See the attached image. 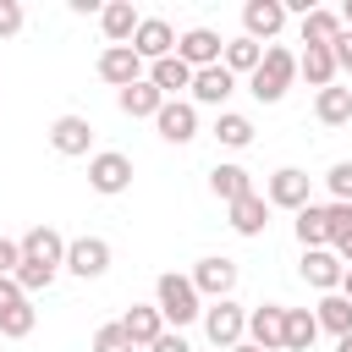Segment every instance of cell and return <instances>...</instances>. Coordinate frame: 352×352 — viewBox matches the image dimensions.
<instances>
[{"label":"cell","mask_w":352,"mask_h":352,"mask_svg":"<svg viewBox=\"0 0 352 352\" xmlns=\"http://www.w3.org/2000/svg\"><path fill=\"white\" fill-rule=\"evenodd\" d=\"M154 308L165 314V324H192V319H204V297H198V286H192V275H176V270H165L160 280H154Z\"/></svg>","instance_id":"obj_1"},{"label":"cell","mask_w":352,"mask_h":352,"mask_svg":"<svg viewBox=\"0 0 352 352\" xmlns=\"http://www.w3.org/2000/svg\"><path fill=\"white\" fill-rule=\"evenodd\" d=\"M292 77H297V55H292L286 44H270L264 60H258V72L248 77V94H253L258 104H280L286 88H292Z\"/></svg>","instance_id":"obj_2"},{"label":"cell","mask_w":352,"mask_h":352,"mask_svg":"<svg viewBox=\"0 0 352 352\" xmlns=\"http://www.w3.org/2000/svg\"><path fill=\"white\" fill-rule=\"evenodd\" d=\"M88 187L104 192V198L126 192V187H132V160H126L121 148H99V154H88Z\"/></svg>","instance_id":"obj_3"},{"label":"cell","mask_w":352,"mask_h":352,"mask_svg":"<svg viewBox=\"0 0 352 352\" xmlns=\"http://www.w3.org/2000/svg\"><path fill=\"white\" fill-rule=\"evenodd\" d=\"M204 336H209L220 352H231V346L248 336V314H242V302H231V297L209 302V308H204Z\"/></svg>","instance_id":"obj_4"},{"label":"cell","mask_w":352,"mask_h":352,"mask_svg":"<svg viewBox=\"0 0 352 352\" xmlns=\"http://www.w3.org/2000/svg\"><path fill=\"white\" fill-rule=\"evenodd\" d=\"M314 187H308V170H297V165H280V170H270V182H264V198H270V209H308L314 198H308Z\"/></svg>","instance_id":"obj_5"},{"label":"cell","mask_w":352,"mask_h":352,"mask_svg":"<svg viewBox=\"0 0 352 352\" xmlns=\"http://www.w3.org/2000/svg\"><path fill=\"white\" fill-rule=\"evenodd\" d=\"M99 77H104L110 88H132V82L148 77V60H143L132 44H104V55H99Z\"/></svg>","instance_id":"obj_6"},{"label":"cell","mask_w":352,"mask_h":352,"mask_svg":"<svg viewBox=\"0 0 352 352\" xmlns=\"http://www.w3.org/2000/svg\"><path fill=\"white\" fill-rule=\"evenodd\" d=\"M192 286H198V297H209V302L231 297V292H236V258H226V253L198 258V264H192Z\"/></svg>","instance_id":"obj_7"},{"label":"cell","mask_w":352,"mask_h":352,"mask_svg":"<svg viewBox=\"0 0 352 352\" xmlns=\"http://www.w3.org/2000/svg\"><path fill=\"white\" fill-rule=\"evenodd\" d=\"M66 270H72L77 280H99V275L110 270V242H104V236H72V242H66Z\"/></svg>","instance_id":"obj_8"},{"label":"cell","mask_w":352,"mask_h":352,"mask_svg":"<svg viewBox=\"0 0 352 352\" xmlns=\"http://www.w3.org/2000/svg\"><path fill=\"white\" fill-rule=\"evenodd\" d=\"M50 148L66 154V160H82L94 148V121L88 116H55L50 121Z\"/></svg>","instance_id":"obj_9"},{"label":"cell","mask_w":352,"mask_h":352,"mask_svg":"<svg viewBox=\"0 0 352 352\" xmlns=\"http://www.w3.org/2000/svg\"><path fill=\"white\" fill-rule=\"evenodd\" d=\"M297 275H302L314 292H341L346 264H341V253H336V248H308V253H302V264H297Z\"/></svg>","instance_id":"obj_10"},{"label":"cell","mask_w":352,"mask_h":352,"mask_svg":"<svg viewBox=\"0 0 352 352\" xmlns=\"http://www.w3.org/2000/svg\"><path fill=\"white\" fill-rule=\"evenodd\" d=\"M248 341L264 352H286V302H264L248 314Z\"/></svg>","instance_id":"obj_11"},{"label":"cell","mask_w":352,"mask_h":352,"mask_svg":"<svg viewBox=\"0 0 352 352\" xmlns=\"http://www.w3.org/2000/svg\"><path fill=\"white\" fill-rule=\"evenodd\" d=\"M176 55H182L192 72H204V66H220V55H226V38H220L214 28H187V33L176 38Z\"/></svg>","instance_id":"obj_12"},{"label":"cell","mask_w":352,"mask_h":352,"mask_svg":"<svg viewBox=\"0 0 352 352\" xmlns=\"http://www.w3.org/2000/svg\"><path fill=\"white\" fill-rule=\"evenodd\" d=\"M176 38H182V33H176V28L165 22V16H143V28L132 33V50H138V55H143V60L154 66V60L176 55Z\"/></svg>","instance_id":"obj_13"},{"label":"cell","mask_w":352,"mask_h":352,"mask_svg":"<svg viewBox=\"0 0 352 352\" xmlns=\"http://www.w3.org/2000/svg\"><path fill=\"white\" fill-rule=\"evenodd\" d=\"M154 126H160L165 143H192L198 138V104L192 99H165V110L154 116Z\"/></svg>","instance_id":"obj_14"},{"label":"cell","mask_w":352,"mask_h":352,"mask_svg":"<svg viewBox=\"0 0 352 352\" xmlns=\"http://www.w3.org/2000/svg\"><path fill=\"white\" fill-rule=\"evenodd\" d=\"M280 28H286V6H280V0H248V6H242V33H248L253 44H258V38H275Z\"/></svg>","instance_id":"obj_15"},{"label":"cell","mask_w":352,"mask_h":352,"mask_svg":"<svg viewBox=\"0 0 352 352\" xmlns=\"http://www.w3.org/2000/svg\"><path fill=\"white\" fill-rule=\"evenodd\" d=\"M22 258H28V264H50V270H60V264H66V236H60L55 226H33V231L22 236Z\"/></svg>","instance_id":"obj_16"},{"label":"cell","mask_w":352,"mask_h":352,"mask_svg":"<svg viewBox=\"0 0 352 352\" xmlns=\"http://www.w3.org/2000/svg\"><path fill=\"white\" fill-rule=\"evenodd\" d=\"M121 330H126L132 346H154V341L165 336V314H160L154 302H132V308L121 314Z\"/></svg>","instance_id":"obj_17"},{"label":"cell","mask_w":352,"mask_h":352,"mask_svg":"<svg viewBox=\"0 0 352 352\" xmlns=\"http://www.w3.org/2000/svg\"><path fill=\"white\" fill-rule=\"evenodd\" d=\"M231 94H236V77H231L226 66H204V72H192V104H220V110H226Z\"/></svg>","instance_id":"obj_18"},{"label":"cell","mask_w":352,"mask_h":352,"mask_svg":"<svg viewBox=\"0 0 352 352\" xmlns=\"http://www.w3.org/2000/svg\"><path fill=\"white\" fill-rule=\"evenodd\" d=\"M226 209H231V231L236 236H264V226H270V198L264 192H248V198H236Z\"/></svg>","instance_id":"obj_19"},{"label":"cell","mask_w":352,"mask_h":352,"mask_svg":"<svg viewBox=\"0 0 352 352\" xmlns=\"http://www.w3.org/2000/svg\"><path fill=\"white\" fill-rule=\"evenodd\" d=\"M99 28H104V38H110V44H132V33L143 28V16H138V6H132V0H110V6L99 11Z\"/></svg>","instance_id":"obj_20"},{"label":"cell","mask_w":352,"mask_h":352,"mask_svg":"<svg viewBox=\"0 0 352 352\" xmlns=\"http://www.w3.org/2000/svg\"><path fill=\"white\" fill-rule=\"evenodd\" d=\"M148 82H154L165 99H176L182 88L192 94V66H187L182 55H165V60H154V66H148Z\"/></svg>","instance_id":"obj_21"},{"label":"cell","mask_w":352,"mask_h":352,"mask_svg":"<svg viewBox=\"0 0 352 352\" xmlns=\"http://www.w3.org/2000/svg\"><path fill=\"white\" fill-rule=\"evenodd\" d=\"M116 99H121V116H132V121H143V116L154 121V116L165 110V94H160L148 77H143V82H132V88H121Z\"/></svg>","instance_id":"obj_22"},{"label":"cell","mask_w":352,"mask_h":352,"mask_svg":"<svg viewBox=\"0 0 352 352\" xmlns=\"http://www.w3.org/2000/svg\"><path fill=\"white\" fill-rule=\"evenodd\" d=\"M258 60H264V44H253L248 33L226 38V55H220V66H226L231 77H253V72H258Z\"/></svg>","instance_id":"obj_23"},{"label":"cell","mask_w":352,"mask_h":352,"mask_svg":"<svg viewBox=\"0 0 352 352\" xmlns=\"http://www.w3.org/2000/svg\"><path fill=\"white\" fill-rule=\"evenodd\" d=\"M209 192H214L220 204H236V198H248V192H253V176H248L242 165H231V160H226V165H214V170H209Z\"/></svg>","instance_id":"obj_24"},{"label":"cell","mask_w":352,"mask_h":352,"mask_svg":"<svg viewBox=\"0 0 352 352\" xmlns=\"http://www.w3.org/2000/svg\"><path fill=\"white\" fill-rule=\"evenodd\" d=\"M292 231H297L302 253H308V248H330V214H324V204H308V209H297Z\"/></svg>","instance_id":"obj_25"},{"label":"cell","mask_w":352,"mask_h":352,"mask_svg":"<svg viewBox=\"0 0 352 352\" xmlns=\"http://www.w3.org/2000/svg\"><path fill=\"white\" fill-rule=\"evenodd\" d=\"M314 319H319V330H330L336 341L352 336V302H346L341 292H324V297L314 302Z\"/></svg>","instance_id":"obj_26"},{"label":"cell","mask_w":352,"mask_h":352,"mask_svg":"<svg viewBox=\"0 0 352 352\" xmlns=\"http://www.w3.org/2000/svg\"><path fill=\"white\" fill-rule=\"evenodd\" d=\"M336 38H341V11H319V6H314V11L302 16V44H308V50H330Z\"/></svg>","instance_id":"obj_27"},{"label":"cell","mask_w":352,"mask_h":352,"mask_svg":"<svg viewBox=\"0 0 352 352\" xmlns=\"http://www.w3.org/2000/svg\"><path fill=\"white\" fill-rule=\"evenodd\" d=\"M336 55L330 50H302L297 55V77H308V88H336Z\"/></svg>","instance_id":"obj_28"},{"label":"cell","mask_w":352,"mask_h":352,"mask_svg":"<svg viewBox=\"0 0 352 352\" xmlns=\"http://www.w3.org/2000/svg\"><path fill=\"white\" fill-rule=\"evenodd\" d=\"M314 116L324 126H346L352 121V88H319L314 94Z\"/></svg>","instance_id":"obj_29"},{"label":"cell","mask_w":352,"mask_h":352,"mask_svg":"<svg viewBox=\"0 0 352 352\" xmlns=\"http://www.w3.org/2000/svg\"><path fill=\"white\" fill-rule=\"evenodd\" d=\"M314 341H319L314 308H286V352H308Z\"/></svg>","instance_id":"obj_30"},{"label":"cell","mask_w":352,"mask_h":352,"mask_svg":"<svg viewBox=\"0 0 352 352\" xmlns=\"http://www.w3.org/2000/svg\"><path fill=\"white\" fill-rule=\"evenodd\" d=\"M214 138H220V148H248L253 143V121L242 110H220L214 116Z\"/></svg>","instance_id":"obj_31"},{"label":"cell","mask_w":352,"mask_h":352,"mask_svg":"<svg viewBox=\"0 0 352 352\" xmlns=\"http://www.w3.org/2000/svg\"><path fill=\"white\" fill-rule=\"evenodd\" d=\"M55 275H60V270H50V264H28V258L16 264V286H22L28 297H33V292H50V286H55Z\"/></svg>","instance_id":"obj_32"},{"label":"cell","mask_w":352,"mask_h":352,"mask_svg":"<svg viewBox=\"0 0 352 352\" xmlns=\"http://www.w3.org/2000/svg\"><path fill=\"white\" fill-rule=\"evenodd\" d=\"M324 187H330V198H336V204H352V160H336V165H330V176H324Z\"/></svg>","instance_id":"obj_33"},{"label":"cell","mask_w":352,"mask_h":352,"mask_svg":"<svg viewBox=\"0 0 352 352\" xmlns=\"http://www.w3.org/2000/svg\"><path fill=\"white\" fill-rule=\"evenodd\" d=\"M94 352H138V346L126 341V330H121V319H116V324H99V330H94Z\"/></svg>","instance_id":"obj_34"},{"label":"cell","mask_w":352,"mask_h":352,"mask_svg":"<svg viewBox=\"0 0 352 352\" xmlns=\"http://www.w3.org/2000/svg\"><path fill=\"white\" fill-rule=\"evenodd\" d=\"M324 214H330V248L352 231V204H324Z\"/></svg>","instance_id":"obj_35"},{"label":"cell","mask_w":352,"mask_h":352,"mask_svg":"<svg viewBox=\"0 0 352 352\" xmlns=\"http://www.w3.org/2000/svg\"><path fill=\"white\" fill-rule=\"evenodd\" d=\"M22 22H28V11H22V0H0V38H11V33H22Z\"/></svg>","instance_id":"obj_36"},{"label":"cell","mask_w":352,"mask_h":352,"mask_svg":"<svg viewBox=\"0 0 352 352\" xmlns=\"http://www.w3.org/2000/svg\"><path fill=\"white\" fill-rule=\"evenodd\" d=\"M16 264H22V242L0 236V275H16Z\"/></svg>","instance_id":"obj_37"},{"label":"cell","mask_w":352,"mask_h":352,"mask_svg":"<svg viewBox=\"0 0 352 352\" xmlns=\"http://www.w3.org/2000/svg\"><path fill=\"white\" fill-rule=\"evenodd\" d=\"M330 55H336V66H341V72H352V33H346V28H341V38L330 44Z\"/></svg>","instance_id":"obj_38"},{"label":"cell","mask_w":352,"mask_h":352,"mask_svg":"<svg viewBox=\"0 0 352 352\" xmlns=\"http://www.w3.org/2000/svg\"><path fill=\"white\" fill-rule=\"evenodd\" d=\"M148 352H192V346H187V336H182V330H165V336H160Z\"/></svg>","instance_id":"obj_39"},{"label":"cell","mask_w":352,"mask_h":352,"mask_svg":"<svg viewBox=\"0 0 352 352\" xmlns=\"http://www.w3.org/2000/svg\"><path fill=\"white\" fill-rule=\"evenodd\" d=\"M336 253H341V264H346V270H352V231H346V236H341V242H336Z\"/></svg>","instance_id":"obj_40"},{"label":"cell","mask_w":352,"mask_h":352,"mask_svg":"<svg viewBox=\"0 0 352 352\" xmlns=\"http://www.w3.org/2000/svg\"><path fill=\"white\" fill-rule=\"evenodd\" d=\"M341 28H346V33H352V0H346V6H341Z\"/></svg>","instance_id":"obj_41"},{"label":"cell","mask_w":352,"mask_h":352,"mask_svg":"<svg viewBox=\"0 0 352 352\" xmlns=\"http://www.w3.org/2000/svg\"><path fill=\"white\" fill-rule=\"evenodd\" d=\"M341 297H346V302H352V270H346V275H341Z\"/></svg>","instance_id":"obj_42"},{"label":"cell","mask_w":352,"mask_h":352,"mask_svg":"<svg viewBox=\"0 0 352 352\" xmlns=\"http://www.w3.org/2000/svg\"><path fill=\"white\" fill-rule=\"evenodd\" d=\"M231 352H264V346H253V341H236V346H231Z\"/></svg>","instance_id":"obj_43"},{"label":"cell","mask_w":352,"mask_h":352,"mask_svg":"<svg viewBox=\"0 0 352 352\" xmlns=\"http://www.w3.org/2000/svg\"><path fill=\"white\" fill-rule=\"evenodd\" d=\"M336 352H352V336H341V341H336Z\"/></svg>","instance_id":"obj_44"}]
</instances>
